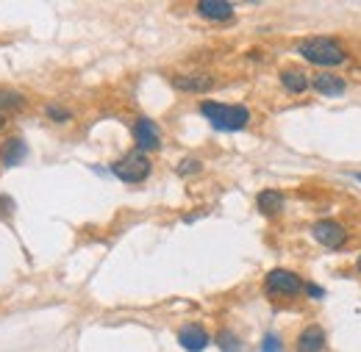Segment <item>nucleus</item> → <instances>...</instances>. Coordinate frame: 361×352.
<instances>
[{
  "mask_svg": "<svg viewBox=\"0 0 361 352\" xmlns=\"http://www.w3.org/2000/svg\"><path fill=\"white\" fill-rule=\"evenodd\" d=\"M325 350V330L320 325H308L297 336V352H322Z\"/></svg>",
  "mask_w": 361,
  "mask_h": 352,
  "instance_id": "obj_12",
  "label": "nucleus"
},
{
  "mask_svg": "<svg viewBox=\"0 0 361 352\" xmlns=\"http://www.w3.org/2000/svg\"><path fill=\"white\" fill-rule=\"evenodd\" d=\"M178 344L186 352H203L209 347V333L200 325H186L178 330Z\"/></svg>",
  "mask_w": 361,
  "mask_h": 352,
  "instance_id": "obj_9",
  "label": "nucleus"
},
{
  "mask_svg": "<svg viewBox=\"0 0 361 352\" xmlns=\"http://www.w3.org/2000/svg\"><path fill=\"white\" fill-rule=\"evenodd\" d=\"M11 211H14V200H11L8 195L0 192V216H8Z\"/></svg>",
  "mask_w": 361,
  "mask_h": 352,
  "instance_id": "obj_20",
  "label": "nucleus"
},
{
  "mask_svg": "<svg viewBox=\"0 0 361 352\" xmlns=\"http://www.w3.org/2000/svg\"><path fill=\"white\" fill-rule=\"evenodd\" d=\"M3 128H6V117H0V131H3Z\"/></svg>",
  "mask_w": 361,
  "mask_h": 352,
  "instance_id": "obj_22",
  "label": "nucleus"
},
{
  "mask_svg": "<svg viewBox=\"0 0 361 352\" xmlns=\"http://www.w3.org/2000/svg\"><path fill=\"white\" fill-rule=\"evenodd\" d=\"M111 172L123 183H142V181L150 178V172H153V161H150V155L142 153V150H128L120 161L111 164Z\"/></svg>",
  "mask_w": 361,
  "mask_h": 352,
  "instance_id": "obj_3",
  "label": "nucleus"
},
{
  "mask_svg": "<svg viewBox=\"0 0 361 352\" xmlns=\"http://www.w3.org/2000/svg\"><path fill=\"white\" fill-rule=\"evenodd\" d=\"M217 344H219V350H222V352H236V350H239V339H236L231 330H222V333L217 336Z\"/></svg>",
  "mask_w": 361,
  "mask_h": 352,
  "instance_id": "obj_16",
  "label": "nucleus"
},
{
  "mask_svg": "<svg viewBox=\"0 0 361 352\" xmlns=\"http://www.w3.org/2000/svg\"><path fill=\"white\" fill-rule=\"evenodd\" d=\"M284 350V342L275 336V333H267L264 339H261V352H281Z\"/></svg>",
  "mask_w": 361,
  "mask_h": 352,
  "instance_id": "obj_19",
  "label": "nucleus"
},
{
  "mask_svg": "<svg viewBox=\"0 0 361 352\" xmlns=\"http://www.w3.org/2000/svg\"><path fill=\"white\" fill-rule=\"evenodd\" d=\"M356 269L361 272V255H359V261H356Z\"/></svg>",
  "mask_w": 361,
  "mask_h": 352,
  "instance_id": "obj_23",
  "label": "nucleus"
},
{
  "mask_svg": "<svg viewBox=\"0 0 361 352\" xmlns=\"http://www.w3.org/2000/svg\"><path fill=\"white\" fill-rule=\"evenodd\" d=\"M25 155H28V144H25V139H20V136H8V139L0 144V167L3 169L22 164Z\"/></svg>",
  "mask_w": 361,
  "mask_h": 352,
  "instance_id": "obj_8",
  "label": "nucleus"
},
{
  "mask_svg": "<svg viewBox=\"0 0 361 352\" xmlns=\"http://www.w3.org/2000/svg\"><path fill=\"white\" fill-rule=\"evenodd\" d=\"M281 83H284V89H287L289 94H303L311 86L308 75L303 70H284L281 72Z\"/></svg>",
  "mask_w": 361,
  "mask_h": 352,
  "instance_id": "obj_14",
  "label": "nucleus"
},
{
  "mask_svg": "<svg viewBox=\"0 0 361 352\" xmlns=\"http://www.w3.org/2000/svg\"><path fill=\"white\" fill-rule=\"evenodd\" d=\"M356 181H361V172H356Z\"/></svg>",
  "mask_w": 361,
  "mask_h": 352,
  "instance_id": "obj_24",
  "label": "nucleus"
},
{
  "mask_svg": "<svg viewBox=\"0 0 361 352\" xmlns=\"http://www.w3.org/2000/svg\"><path fill=\"white\" fill-rule=\"evenodd\" d=\"M200 114L217 131H242L250 122L247 106H228V103H214V100L200 103Z\"/></svg>",
  "mask_w": 361,
  "mask_h": 352,
  "instance_id": "obj_2",
  "label": "nucleus"
},
{
  "mask_svg": "<svg viewBox=\"0 0 361 352\" xmlns=\"http://www.w3.org/2000/svg\"><path fill=\"white\" fill-rule=\"evenodd\" d=\"M200 167H203V164H200L198 158H184V161L178 164V175H181V178L195 175V172H200Z\"/></svg>",
  "mask_w": 361,
  "mask_h": 352,
  "instance_id": "obj_18",
  "label": "nucleus"
},
{
  "mask_svg": "<svg viewBox=\"0 0 361 352\" xmlns=\"http://www.w3.org/2000/svg\"><path fill=\"white\" fill-rule=\"evenodd\" d=\"M311 89L325 97H339V94H345L348 83H345V78H339L334 72H320L317 78H311Z\"/></svg>",
  "mask_w": 361,
  "mask_h": 352,
  "instance_id": "obj_11",
  "label": "nucleus"
},
{
  "mask_svg": "<svg viewBox=\"0 0 361 352\" xmlns=\"http://www.w3.org/2000/svg\"><path fill=\"white\" fill-rule=\"evenodd\" d=\"M256 206H259V211L264 213V216H278V213L284 211V195L275 192V189H264V192H259Z\"/></svg>",
  "mask_w": 361,
  "mask_h": 352,
  "instance_id": "obj_13",
  "label": "nucleus"
},
{
  "mask_svg": "<svg viewBox=\"0 0 361 352\" xmlns=\"http://www.w3.org/2000/svg\"><path fill=\"white\" fill-rule=\"evenodd\" d=\"M45 114L53 120V122H70V111L67 108H62L59 103H50V106H45Z\"/></svg>",
  "mask_w": 361,
  "mask_h": 352,
  "instance_id": "obj_17",
  "label": "nucleus"
},
{
  "mask_svg": "<svg viewBox=\"0 0 361 352\" xmlns=\"http://www.w3.org/2000/svg\"><path fill=\"white\" fill-rule=\"evenodd\" d=\"M264 288H267L270 297H287L289 300V297H297L306 288V281L300 275L289 272V269H273L264 278Z\"/></svg>",
  "mask_w": 361,
  "mask_h": 352,
  "instance_id": "obj_4",
  "label": "nucleus"
},
{
  "mask_svg": "<svg viewBox=\"0 0 361 352\" xmlns=\"http://www.w3.org/2000/svg\"><path fill=\"white\" fill-rule=\"evenodd\" d=\"M303 291H306L311 300H322V297H325V291H322L320 286H314V283H306V288H303Z\"/></svg>",
  "mask_w": 361,
  "mask_h": 352,
  "instance_id": "obj_21",
  "label": "nucleus"
},
{
  "mask_svg": "<svg viewBox=\"0 0 361 352\" xmlns=\"http://www.w3.org/2000/svg\"><path fill=\"white\" fill-rule=\"evenodd\" d=\"M195 11H198V17L212 20V22H228V20H233V3H228V0H200L195 6Z\"/></svg>",
  "mask_w": 361,
  "mask_h": 352,
  "instance_id": "obj_7",
  "label": "nucleus"
},
{
  "mask_svg": "<svg viewBox=\"0 0 361 352\" xmlns=\"http://www.w3.org/2000/svg\"><path fill=\"white\" fill-rule=\"evenodd\" d=\"M25 103H28V100H25L20 92H14V89H0V117H3V114H17V111H22Z\"/></svg>",
  "mask_w": 361,
  "mask_h": 352,
  "instance_id": "obj_15",
  "label": "nucleus"
},
{
  "mask_svg": "<svg viewBox=\"0 0 361 352\" xmlns=\"http://www.w3.org/2000/svg\"><path fill=\"white\" fill-rule=\"evenodd\" d=\"M311 236H314L317 244H322V247H328V250H339V247H345V241H348V227L339 225L336 219H320V222L311 227Z\"/></svg>",
  "mask_w": 361,
  "mask_h": 352,
  "instance_id": "obj_5",
  "label": "nucleus"
},
{
  "mask_svg": "<svg viewBox=\"0 0 361 352\" xmlns=\"http://www.w3.org/2000/svg\"><path fill=\"white\" fill-rule=\"evenodd\" d=\"M297 53L314 67H339L348 62L345 48L334 36H308L297 45Z\"/></svg>",
  "mask_w": 361,
  "mask_h": 352,
  "instance_id": "obj_1",
  "label": "nucleus"
},
{
  "mask_svg": "<svg viewBox=\"0 0 361 352\" xmlns=\"http://www.w3.org/2000/svg\"><path fill=\"white\" fill-rule=\"evenodd\" d=\"M131 134H134V141H137V150H142V153H153V150L161 147L158 125H156L153 120H147V117H139V120L134 122Z\"/></svg>",
  "mask_w": 361,
  "mask_h": 352,
  "instance_id": "obj_6",
  "label": "nucleus"
},
{
  "mask_svg": "<svg viewBox=\"0 0 361 352\" xmlns=\"http://www.w3.org/2000/svg\"><path fill=\"white\" fill-rule=\"evenodd\" d=\"M172 86L181 89V92H189V94H200V92H209L214 86V78L212 75H203V72H195V75H175L172 78Z\"/></svg>",
  "mask_w": 361,
  "mask_h": 352,
  "instance_id": "obj_10",
  "label": "nucleus"
}]
</instances>
